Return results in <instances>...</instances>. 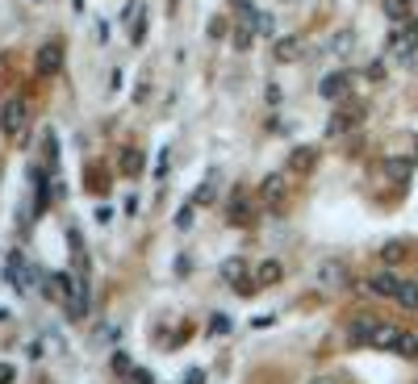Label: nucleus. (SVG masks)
<instances>
[{
    "label": "nucleus",
    "instance_id": "1",
    "mask_svg": "<svg viewBox=\"0 0 418 384\" xmlns=\"http://www.w3.org/2000/svg\"><path fill=\"white\" fill-rule=\"evenodd\" d=\"M318 159H322L318 146H293L289 159H285V176H309L314 168H318Z\"/></svg>",
    "mask_w": 418,
    "mask_h": 384
},
{
    "label": "nucleus",
    "instance_id": "2",
    "mask_svg": "<svg viewBox=\"0 0 418 384\" xmlns=\"http://www.w3.org/2000/svg\"><path fill=\"white\" fill-rule=\"evenodd\" d=\"M314 284L318 289H347L351 284V271L343 267V263H335V259H327V263H318V271H314Z\"/></svg>",
    "mask_w": 418,
    "mask_h": 384
},
{
    "label": "nucleus",
    "instance_id": "3",
    "mask_svg": "<svg viewBox=\"0 0 418 384\" xmlns=\"http://www.w3.org/2000/svg\"><path fill=\"white\" fill-rule=\"evenodd\" d=\"M377 321H381V317H373V313H355V317L347 321V339L360 343V347H368V343H373V330H377Z\"/></svg>",
    "mask_w": 418,
    "mask_h": 384
},
{
    "label": "nucleus",
    "instance_id": "4",
    "mask_svg": "<svg viewBox=\"0 0 418 384\" xmlns=\"http://www.w3.org/2000/svg\"><path fill=\"white\" fill-rule=\"evenodd\" d=\"M25 122H30L25 100H9V104H5V113H0V126H5V134H21Z\"/></svg>",
    "mask_w": 418,
    "mask_h": 384
},
{
    "label": "nucleus",
    "instance_id": "5",
    "mask_svg": "<svg viewBox=\"0 0 418 384\" xmlns=\"http://www.w3.org/2000/svg\"><path fill=\"white\" fill-rule=\"evenodd\" d=\"M72 293H76V280L67 276V271H55V276H46V297L50 301H72Z\"/></svg>",
    "mask_w": 418,
    "mask_h": 384
},
{
    "label": "nucleus",
    "instance_id": "6",
    "mask_svg": "<svg viewBox=\"0 0 418 384\" xmlns=\"http://www.w3.org/2000/svg\"><path fill=\"white\" fill-rule=\"evenodd\" d=\"M347 88H351V71H331V76L318 84V96H322V100H339Z\"/></svg>",
    "mask_w": 418,
    "mask_h": 384
},
{
    "label": "nucleus",
    "instance_id": "7",
    "mask_svg": "<svg viewBox=\"0 0 418 384\" xmlns=\"http://www.w3.org/2000/svg\"><path fill=\"white\" fill-rule=\"evenodd\" d=\"M59 67H63V46H59V42H46V46L38 50V71H42V76H55Z\"/></svg>",
    "mask_w": 418,
    "mask_h": 384
},
{
    "label": "nucleus",
    "instance_id": "8",
    "mask_svg": "<svg viewBox=\"0 0 418 384\" xmlns=\"http://www.w3.org/2000/svg\"><path fill=\"white\" fill-rule=\"evenodd\" d=\"M280 280H285V263H280V259H264V263L255 267V284H259V289H272V284H280Z\"/></svg>",
    "mask_w": 418,
    "mask_h": 384
},
{
    "label": "nucleus",
    "instance_id": "9",
    "mask_svg": "<svg viewBox=\"0 0 418 384\" xmlns=\"http://www.w3.org/2000/svg\"><path fill=\"white\" fill-rule=\"evenodd\" d=\"M360 122H364V109H339V113L331 117V126H327V134H335V138H339V134L355 130Z\"/></svg>",
    "mask_w": 418,
    "mask_h": 384
},
{
    "label": "nucleus",
    "instance_id": "10",
    "mask_svg": "<svg viewBox=\"0 0 418 384\" xmlns=\"http://www.w3.org/2000/svg\"><path fill=\"white\" fill-rule=\"evenodd\" d=\"M126 30H130V42L142 46V38H146V9L142 5H130L126 9Z\"/></svg>",
    "mask_w": 418,
    "mask_h": 384
},
{
    "label": "nucleus",
    "instance_id": "11",
    "mask_svg": "<svg viewBox=\"0 0 418 384\" xmlns=\"http://www.w3.org/2000/svg\"><path fill=\"white\" fill-rule=\"evenodd\" d=\"M402 280L393 276V271H377V276H368V293L373 297H397Z\"/></svg>",
    "mask_w": 418,
    "mask_h": 384
},
{
    "label": "nucleus",
    "instance_id": "12",
    "mask_svg": "<svg viewBox=\"0 0 418 384\" xmlns=\"http://www.w3.org/2000/svg\"><path fill=\"white\" fill-rule=\"evenodd\" d=\"M218 276H222V280L234 289V284H243V280L251 276V267H247V259H239V255H234V259H226V263L218 267Z\"/></svg>",
    "mask_w": 418,
    "mask_h": 384
},
{
    "label": "nucleus",
    "instance_id": "13",
    "mask_svg": "<svg viewBox=\"0 0 418 384\" xmlns=\"http://www.w3.org/2000/svg\"><path fill=\"white\" fill-rule=\"evenodd\" d=\"M381 172H385V180L406 184V180L414 176V163H410V159H385V163H381Z\"/></svg>",
    "mask_w": 418,
    "mask_h": 384
},
{
    "label": "nucleus",
    "instance_id": "14",
    "mask_svg": "<svg viewBox=\"0 0 418 384\" xmlns=\"http://www.w3.org/2000/svg\"><path fill=\"white\" fill-rule=\"evenodd\" d=\"M285 192H289V184H285V176L276 172V176H268L264 184H259V196H264L268 205H280L285 201Z\"/></svg>",
    "mask_w": 418,
    "mask_h": 384
},
{
    "label": "nucleus",
    "instance_id": "15",
    "mask_svg": "<svg viewBox=\"0 0 418 384\" xmlns=\"http://www.w3.org/2000/svg\"><path fill=\"white\" fill-rule=\"evenodd\" d=\"M397 326H389V321H377V330H373V343L368 347H381V351H393L397 347Z\"/></svg>",
    "mask_w": 418,
    "mask_h": 384
},
{
    "label": "nucleus",
    "instance_id": "16",
    "mask_svg": "<svg viewBox=\"0 0 418 384\" xmlns=\"http://www.w3.org/2000/svg\"><path fill=\"white\" fill-rule=\"evenodd\" d=\"M272 54H276V63H297L301 59V42L297 38H276Z\"/></svg>",
    "mask_w": 418,
    "mask_h": 384
},
{
    "label": "nucleus",
    "instance_id": "17",
    "mask_svg": "<svg viewBox=\"0 0 418 384\" xmlns=\"http://www.w3.org/2000/svg\"><path fill=\"white\" fill-rule=\"evenodd\" d=\"M142 163H146L142 150L130 146V150H122V159H118V172H122V176H138V172H142Z\"/></svg>",
    "mask_w": 418,
    "mask_h": 384
},
{
    "label": "nucleus",
    "instance_id": "18",
    "mask_svg": "<svg viewBox=\"0 0 418 384\" xmlns=\"http://www.w3.org/2000/svg\"><path fill=\"white\" fill-rule=\"evenodd\" d=\"M25 280H30V267H25V259H21V251H17V255L9 259V284H13V289L21 293V289H25Z\"/></svg>",
    "mask_w": 418,
    "mask_h": 384
},
{
    "label": "nucleus",
    "instance_id": "19",
    "mask_svg": "<svg viewBox=\"0 0 418 384\" xmlns=\"http://www.w3.org/2000/svg\"><path fill=\"white\" fill-rule=\"evenodd\" d=\"M402 309H418V280H402V289H397V297H393Z\"/></svg>",
    "mask_w": 418,
    "mask_h": 384
},
{
    "label": "nucleus",
    "instance_id": "20",
    "mask_svg": "<svg viewBox=\"0 0 418 384\" xmlns=\"http://www.w3.org/2000/svg\"><path fill=\"white\" fill-rule=\"evenodd\" d=\"M402 359H418V335H410V330H402L397 335V347H393Z\"/></svg>",
    "mask_w": 418,
    "mask_h": 384
},
{
    "label": "nucleus",
    "instance_id": "21",
    "mask_svg": "<svg viewBox=\"0 0 418 384\" xmlns=\"http://www.w3.org/2000/svg\"><path fill=\"white\" fill-rule=\"evenodd\" d=\"M230 222L234 226H247L251 222V209H247V196L243 192H234V201H230Z\"/></svg>",
    "mask_w": 418,
    "mask_h": 384
},
{
    "label": "nucleus",
    "instance_id": "22",
    "mask_svg": "<svg viewBox=\"0 0 418 384\" xmlns=\"http://www.w3.org/2000/svg\"><path fill=\"white\" fill-rule=\"evenodd\" d=\"M385 17H393V21H410V0H385Z\"/></svg>",
    "mask_w": 418,
    "mask_h": 384
},
{
    "label": "nucleus",
    "instance_id": "23",
    "mask_svg": "<svg viewBox=\"0 0 418 384\" xmlns=\"http://www.w3.org/2000/svg\"><path fill=\"white\" fill-rule=\"evenodd\" d=\"M218 201V184L214 180H205L201 188H197V196H192V205H214Z\"/></svg>",
    "mask_w": 418,
    "mask_h": 384
},
{
    "label": "nucleus",
    "instance_id": "24",
    "mask_svg": "<svg viewBox=\"0 0 418 384\" xmlns=\"http://www.w3.org/2000/svg\"><path fill=\"white\" fill-rule=\"evenodd\" d=\"M381 259H385V263H402V259H406V242H385V247H381Z\"/></svg>",
    "mask_w": 418,
    "mask_h": 384
},
{
    "label": "nucleus",
    "instance_id": "25",
    "mask_svg": "<svg viewBox=\"0 0 418 384\" xmlns=\"http://www.w3.org/2000/svg\"><path fill=\"white\" fill-rule=\"evenodd\" d=\"M251 42H255V25H243V30L234 34V50H247Z\"/></svg>",
    "mask_w": 418,
    "mask_h": 384
},
{
    "label": "nucleus",
    "instance_id": "26",
    "mask_svg": "<svg viewBox=\"0 0 418 384\" xmlns=\"http://www.w3.org/2000/svg\"><path fill=\"white\" fill-rule=\"evenodd\" d=\"M42 150L50 155V163H55V159H59V138H55V134H50V130L42 134Z\"/></svg>",
    "mask_w": 418,
    "mask_h": 384
},
{
    "label": "nucleus",
    "instance_id": "27",
    "mask_svg": "<svg viewBox=\"0 0 418 384\" xmlns=\"http://www.w3.org/2000/svg\"><path fill=\"white\" fill-rule=\"evenodd\" d=\"M230 330V317L226 313H214V321H209V335H226Z\"/></svg>",
    "mask_w": 418,
    "mask_h": 384
},
{
    "label": "nucleus",
    "instance_id": "28",
    "mask_svg": "<svg viewBox=\"0 0 418 384\" xmlns=\"http://www.w3.org/2000/svg\"><path fill=\"white\" fill-rule=\"evenodd\" d=\"M109 363H113V372H134V363H130V355H126V351H113V359H109Z\"/></svg>",
    "mask_w": 418,
    "mask_h": 384
},
{
    "label": "nucleus",
    "instance_id": "29",
    "mask_svg": "<svg viewBox=\"0 0 418 384\" xmlns=\"http://www.w3.org/2000/svg\"><path fill=\"white\" fill-rule=\"evenodd\" d=\"M192 222H197V217H192V205H184V209L176 213V226H180V230H192Z\"/></svg>",
    "mask_w": 418,
    "mask_h": 384
},
{
    "label": "nucleus",
    "instance_id": "30",
    "mask_svg": "<svg viewBox=\"0 0 418 384\" xmlns=\"http://www.w3.org/2000/svg\"><path fill=\"white\" fill-rule=\"evenodd\" d=\"M17 380V368H9V363H0V384H13Z\"/></svg>",
    "mask_w": 418,
    "mask_h": 384
},
{
    "label": "nucleus",
    "instance_id": "31",
    "mask_svg": "<svg viewBox=\"0 0 418 384\" xmlns=\"http://www.w3.org/2000/svg\"><path fill=\"white\" fill-rule=\"evenodd\" d=\"M347 46H351V34H339L335 38V54H347Z\"/></svg>",
    "mask_w": 418,
    "mask_h": 384
},
{
    "label": "nucleus",
    "instance_id": "32",
    "mask_svg": "<svg viewBox=\"0 0 418 384\" xmlns=\"http://www.w3.org/2000/svg\"><path fill=\"white\" fill-rule=\"evenodd\" d=\"M314 384H339V380H314Z\"/></svg>",
    "mask_w": 418,
    "mask_h": 384
},
{
    "label": "nucleus",
    "instance_id": "33",
    "mask_svg": "<svg viewBox=\"0 0 418 384\" xmlns=\"http://www.w3.org/2000/svg\"><path fill=\"white\" fill-rule=\"evenodd\" d=\"M414 150H418V138H414Z\"/></svg>",
    "mask_w": 418,
    "mask_h": 384
}]
</instances>
